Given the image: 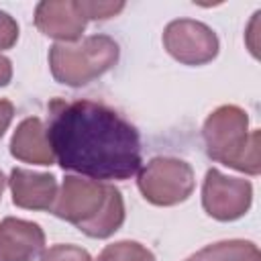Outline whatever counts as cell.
Listing matches in <instances>:
<instances>
[{"label": "cell", "mask_w": 261, "mask_h": 261, "mask_svg": "<svg viewBox=\"0 0 261 261\" xmlns=\"http://www.w3.org/2000/svg\"><path fill=\"white\" fill-rule=\"evenodd\" d=\"M41 261H92L90 253L75 245H53L43 251Z\"/></svg>", "instance_id": "5bb4252c"}, {"label": "cell", "mask_w": 261, "mask_h": 261, "mask_svg": "<svg viewBox=\"0 0 261 261\" xmlns=\"http://www.w3.org/2000/svg\"><path fill=\"white\" fill-rule=\"evenodd\" d=\"M137 186L147 202L175 206L192 196L196 179L190 163L175 157H153L139 171Z\"/></svg>", "instance_id": "5b68a950"}, {"label": "cell", "mask_w": 261, "mask_h": 261, "mask_svg": "<svg viewBox=\"0 0 261 261\" xmlns=\"http://www.w3.org/2000/svg\"><path fill=\"white\" fill-rule=\"evenodd\" d=\"M43 249L45 232L37 222L12 216L0 220V261H35Z\"/></svg>", "instance_id": "9c48e42d"}, {"label": "cell", "mask_w": 261, "mask_h": 261, "mask_svg": "<svg viewBox=\"0 0 261 261\" xmlns=\"http://www.w3.org/2000/svg\"><path fill=\"white\" fill-rule=\"evenodd\" d=\"M12 202L24 210H53L57 198V179L51 173H37L14 167L8 179Z\"/></svg>", "instance_id": "30bf717a"}, {"label": "cell", "mask_w": 261, "mask_h": 261, "mask_svg": "<svg viewBox=\"0 0 261 261\" xmlns=\"http://www.w3.org/2000/svg\"><path fill=\"white\" fill-rule=\"evenodd\" d=\"M118 61V45L106 35H92L77 43H55L49 49V67L59 84L80 88Z\"/></svg>", "instance_id": "277c9868"}, {"label": "cell", "mask_w": 261, "mask_h": 261, "mask_svg": "<svg viewBox=\"0 0 261 261\" xmlns=\"http://www.w3.org/2000/svg\"><path fill=\"white\" fill-rule=\"evenodd\" d=\"M51 212L92 239H106L124 222V200L106 181L65 175Z\"/></svg>", "instance_id": "7a4b0ae2"}, {"label": "cell", "mask_w": 261, "mask_h": 261, "mask_svg": "<svg viewBox=\"0 0 261 261\" xmlns=\"http://www.w3.org/2000/svg\"><path fill=\"white\" fill-rule=\"evenodd\" d=\"M12 80V63L8 57L0 55V88L6 86Z\"/></svg>", "instance_id": "ac0fdd59"}, {"label": "cell", "mask_w": 261, "mask_h": 261, "mask_svg": "<svg viewBox=\"0 0 261 261\" xmlns=\"http://www.w3.org/2000/svg\"><path fill=\"white\" fill-rule=\"evenodd\" d=\"M253 202V186L249 179L228 177L218 169H208L202 184V206L208 216L228 222L247 214Z\"/></svg>", "instance_id": "8992f818"}, {"label": "cell", "mask_w": 261, "mask_h": 261, "mask_svg": "<svg viewBox=\"0 0 261 261\" xmlns=\"http://www.w3.org/2000/svg\"><path fill=\"white\" fill-rule=\"evenodd\" d=\"M184 261H261V253L255 243L232 239L208 245Z\"/></svg>", "instance_id": "7c38bea8"}, {"label": "cell", "mask_w": 261, "mask_h": 261, "mask_svg": "<svg viewBox=\"0 0 261 261\" xmlns=\"http://www.w3.org/2000/svg\"><path fill=\"white\" fill-rule=\"evenodd\" d=\"M4 186H6V179H4V175H2V171H0V198H2V192H4Z\"/></svg>", "instance_id": "d6986e66"}, {"label": "cell", "mask_w": 261, "mask_h": 261, "mask_svg": "<svg viewBox=\"0 0 261 261\" xmlns=\"http://www.w3.org/2000/svg\"><path fill=\"white\" fill-rule=\"evenodd\" d=\"M82 8H84V14L86 18L90 20H106V18H112L116 16L124 4L122 2H86L82 0Z\"/></svg>", "instance_id": "9a60e30c"}, {"label": "cell", "mask_w": 261, "mask_h": 261, "mask_svg": "<svg viewBox=\"0 0 261 261\" xmlns=\"http://www.w3.org/2000/svg\"><path fill=\"white\" fill-rule=\"evenodd\" d=\"M163 45L184 65H204L218 55L216 33L208 24L192 18L171 20L163 31Z\"/></svg>", "instance_id": "52a82bcc"}, {"label": "cell", "mask_w": 261, "mask_h": 261, "mask_svg": "<svg viewBox=\"0 0 261 261\" xmlns=\"http://www.w3.org/2000/svg\"><path fill=\"white\" fill-rule=\"evenodd\" d=\"M14 116V106L10 100H0V139L6 133V128L10 126V120Z\"/></svg>", "instance_id": "e0dca14e"}, {"label": "cell", "mask_w": 261, "mask_h": 261, "mask_svg": "<svg viewBox=\"0 0 261 261\" xmlns=\"http://www.w3.org/2000/svg\"><path fill=\"white\" fill-rule=\"evenodd\" d=\"M18 39V24L16 20L8 14L0 10V51L10 49Z\"/></svg>", "instance_id": "2e32d148"}, {"label": "cell", "mask_w": 261, "mask_h": 261, "mask_svg": "<svg viewBox=\"0 0 261 261\" xmlns=\"http://www.w3.org/2000/svg\"><path fill=\"white\" fill-rule=\"evenodd\" d=\"M47 137L63 169L96 181L128 179L143 163L137 128L102 102L51 100Z\"/></svg>", "instance_id": "6da1fadb"}, {"label": "cell", "mask_w": 261, "mask_h": 261, "mask_svg": "<svg viewBox=\"0 0 261 261\" xmlns=\"http://www.w3.org/2000/svg\"><path fill=\"white\" fill-rule=\"evenodd\" d=\"M202 137L206 143V153L210 159L257 175L261 171L259 163V141L261 133L249 130V116L243 108L234 104L218 106L204 122Z\"/></svg>", "instance_id": "3957f363"}, {"label": "cell", "mask_w": 261, "mask_h": 261, "mask_svg": "<svg viewBox=\"0 0 261 261\" xmlns=\"http://www.w3.org/2000/svg\"><path fill=\"white\" fill-rule=\"evenodd\" d=\"M96 261H155V255L137 241H118L106 245Z\"/></svg>", "instance_id": "4fadbf2b"}, {"label": "cell", "mask_w": 261, "mask_h": 261, "mask_svg": "<svg viewBox=\"0 0 261 261\" xmlns=\"http://www.w3.org/2000/svg\"><path fill=\"white\" fill-rule=\"evenodd\" d=\"M10 153L18 161L33 163V165L55 163V155H53V149L47 137V126L43 124L41 118L31 116V118H24L16 126L10 139Z\"/></svg>", "instance_id": "8fae6325"}, {"label": "cell", "mask_w": 261, "mask_h": 261, "mask_svg": "<svg viewBox=\"0 0 261 261\" xmlns=\"http://www.w3.org/2000/svg\"><path fill=\"white\" fill-rule=\"evenodd\" d=\"M86 14L82 2L73 0H45L35 8V24L37 29L57 39L59 43H73L82 37L86 29Z\"/></svg>", "instance_id": "ba28073f"}]
</instances>
